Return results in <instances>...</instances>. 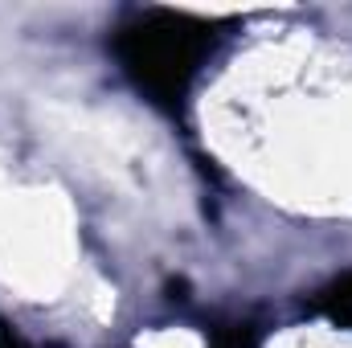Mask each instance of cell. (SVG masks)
<instances>
[{
    "label": "cell",
    "mask_w": 352,
    "mask_h": 348,
    "mask_svg": "<svg viewBox=\"0 0 352 348\" xmlns=\"http://www.w3.org/2000/svg\"><path fill=\"white\" fill-rule=\"evenodd\" d=\"M217 41V25L188 12H148L119 29L115 54L152 102L176 107Z\"/></svg>",
    "instance_id": "cell-1"
},
{
    "label": "cell",
    "mask_w": 352,
    "mask_h": 348,
    "mask_svg": "<svg viewBox=\"0 0 352 348\" xmlns=\"http://www.w3.org/2000/svg\"><path fill=\"white\" fill-rule=\"evenodd\" d=\"M0 348H29V345H25V340H21L8 324H0Z\"/></svg>",
    "instance_id": "cell-3"
},
{
    "label": "cell",
    "mask_w": 352,
    "mask_h": 348,
    "mask_svg": "<svg viewBox=\"0 0 352 348\" xmlns=\"http://www.w3.org/2000/svg\"><path fill=\"white\" fill-rule=\"evenodd\" d=\"M311 312L324 316V320L336 324V328H352V274L336 279V283H328V287L316 295Z\"/></svg>",
    "instance_id": "cell-2"
}]
</instances>
